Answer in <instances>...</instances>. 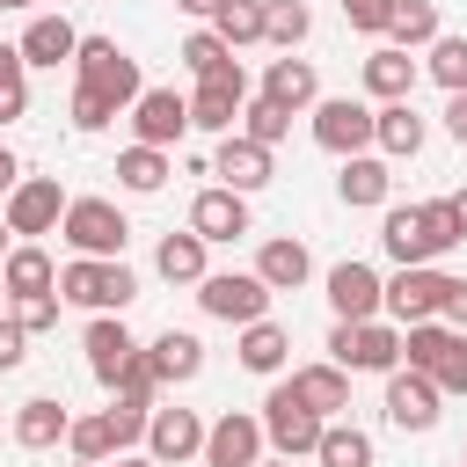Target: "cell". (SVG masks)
<instances>
[{
    "mask_svg": "<svg viewBox=\"0 0 467 467\" xmlns=\"http://www.w3.org/2000/svg\"><path fill=\"white\" fill-rule=\"evenodd\" d=\"M379 241H387L394 263H438V255H445L452 241H467V234H460V219H452V197H438V204H394L387 226H379Z\"/></svg>",
    "mask_w": 467,
    "mask_h": 467,
    "instance_id": "cell-1",
    "label": "cell"
},
{
    "mask_svg": "<svg viewBox=\"0 0 467 467\" xmlns=\"http://www.w3.org/2000/svg\"><path fill=\"white\" fill-rule=\"evenodd\" d=\"M58 299H73V306H95V314H124L131 299H139V277L117 263V255H73L66 270H58Z\"/></svg>",
    "mask_w": 467,
    "mask_h": 467,
    "instance_id": "cell-2",
    "label": "cell"
},
{
    "mask_svg": "<svg viewBox=\"0 0 467 467\" xmlns=\"http://www.w3.org/2000/svg\"><path fill=\"white\" fill-rule=\"evenodd\" d=\"M321 431H328V423H321V409H306V394H299L292 379H285V387H270V401H263V438H270L285 460H292V452H314V445H321Z\"/></svg>",
    "mask_w": 467,
    "mask_h": 467,
    "instance_id": "cell-3",
    "label": "cell"
},
{
    "mask_svg": "<svg viewBox=\"0 0 467 467\" xmlns=\"http://www.w3.org/2000/svg\"><path fill=\"white\" fill-rule=\"evenodd\" d=\"M73 66H80V80H88V88H102L117 109L146 95V88H139V58H131V51H117V36H80Z\"/></svg>",
    "mask_w": 467,
    "mask_h": 467,
    "instance_id": "cell-4",
    "label": "cell"
},
{
    "mask_svg": "<svg viewBox=\"0 0 467 467\" xmlns=\"http://www.w3.org/2000/svg\"><path fill=\"white\" fill-rule=\"evenodd\" d=\"M58 226H66V241L80 255H124V241H131V226H124V212L109 197H73Z\"/></svg>",
    "mask_w": 467,
    "mask_h": 467,
    "instance_id": "cell-5",
    "label": "cell"
},
{
    "mask_svg": "<svg viewBox=\"0 0 467 467\" xmlns=\"http://www.w3.org/2000/svg\"><path fill=\"white\" fill-rule=\"evenodd\" d=\"M197 299H204V314H219V321H263V306H270V285L255 277V270H204L197 277Z\"/></svg>",
    "mask_w": 467,
    "mask_h": 467,
    "instance_id": "cell-6",
    "label": "cell"
},
{
    "mask_svg": "<svg viewBox=\"0 0 467 467\" xmlns=\"http://www.w3.org/2000/svg\"><path fill=\"white\" fill-rule=\"evenodd\" d=\"M328 350H336L343 372H394V365H401V336H394L387 321H336Z\"/></svg>",
    "mask_w": 467,
    "mask_h": 467,
    "instance_id": "cell-7",
    "label": "cell"
},
{
    "mask_svg": "<svg viewBox=\"0 0 467 467\" xmlns=\"http://www.w3.org/2000/svg\"><path fill=\"white\" fill-rule=\"evenodd\" d=\"M372 131H379V109H365V102H350V95H328V102H314V146H328V153H365L372 146Z\"/></svg>",
    "mask_w": 467,
    "mask_h": 467,
    "instance_id": "cell-8",
    "label": "cell"
},
{
    "mask_svg": "<svg viewBox=\"0 0 467 467\" xmlns=\"http://www.w3.org/2000/svg\"><path fill=\"white\" fill-rule=\"evenodd\" d=\"M241 109H248V73H241V58H226L219 73L197 80V95H190V124H204V131H234Z\"/></svg>",
    "mask_w": 467,
    "mask_h": 467,
    "instance_id": "cell-9",
    "label": "cell"
},
{
    "mask_svg": "<svg viewBox=\"0 0 467 467\" xmlns=\"http://www.w3.org/2000/svg\"><path fill=\"white\" fill-rule=\"evenodd\" d=\"M58 219H66V190H58V175H29V182L7 190V226H15V234H51Z\"/></svg>",
    "mask_w": 467,
    "mask_h": 467,
    "instance_id": "cell-10",
    "label": "cell"
},
{
    "mask_svg": "<svg viewBox=\"0 0 467 467\" xmlns=\"http://www.w3.org/2000/svg\"><path fill=\"white\" fill-rule=\"evenodd\" d=\"M445 285H452V277H438L431 263H401V277L387 285V314H394L401 328H409V321H431V314L445 306Z\"/></svg>",
    "mask_w": 467,
    "mask_h": 467,
    "instance_id": "cell-11",
    "label": "cell"
},
{
    "mask_svg": "<svg viewBox=\"0 0 467 467\" xmlns=\"http://www.w3.org/2000/svg\"><path fill=\"white\" fill-rule=\"evenodd\" d=\"M131 131H139V146H175V139L190 131V102H182L175 88H146V95L131 102Z\"/></svg>",
    "mask_w": 467,
    "mask_h": 467,
    "instance_id": "cell-12",
    "label": "cell"
},
{
    "mask_svg": "<svg viewBox=\"0 0 467 467\" xmlns=\"http://www.w3.org/2000/svg\"><path fill=\"white\" fill-rule=\"evenodd\" d=\"M328 306H336V321H372L387 306V285L372 277V263H336L328 270Z\"/></svg>",
    "mask_w": 467,
    "mask_h": 467,
    "instance_id": "cell-13",
    "label": "cell"
},
{
    "mask_svg": "<svg viewBox=\"0 0 467 467\" xmlns=\"http://www.w3.org/2000/svg\"><path fill=\"white\" fill-rule=\"evenodd\" d=\"M387 416L401 423V431H431L438 423V379L431 372H387Z\"/></svg>",
    "mask_w": 467,
    "mask_h": 467,
    "instance_id": "cell-14",
    "label": "cell"
},
{
    "mask_svg": "<svg viewBox=\"0 0 467 467\" xmlns=\"http://www.w3.org/2000/svg\"><path fill=\"white\" fill-rule=\"evenodd\" d=\"M255 460H263V423L226 409V416L204 431V467H255Z\"/></svg>",
    "mask_w": 467,
    "mask_h": 467,
    "instance_id": "cell-15",
    "label": "cell"
},
{
    "mask_svg": "<svg viewBox=\"0 0 467 467\" xmlns=\"http://www.w3.org/2000/svg\"><path fill=\"white\" fill-rule=\"evenodd\" d=\"M190 226L204 234V241H241L248 234V197L241 190H197V204H190Z\"/></svg>",
    "mask_w": 467,
    "mask_h": 467,
    "instance_id": "cell-16",
    "label": "cell"
},
{
    "mask_svg": "<svg viewBox=\"0 0 467 467\" xmlns=\"http://www.w3.org/2000/svg\"><path fill=\"white\" fill-rule=\"evenodd\" d=\"M131 358H139L131 328H124V321H109V314H95V321H88V372H95L102 387H117Z\"/></svg>",
    "mask_w": 467,
    "mask_h": 467,
    "instance_id": "cell-17",
    "label": "cell"
},
{
    "mask_svg": "<svg viewBox=\"0 0 467 467\" xmlns=\"http://www.w3.org/2000/svg\"><path fill=\"white\" fill-rule=\"evenodd\" d=\"M146 445H153V460H161V467H182V460H197V452H204V423H197L190 409H161V416L146 423Z\"/></svg>",
    "mask_w": 467,
    "mask_h": 467,
    "instance_id": "cell-18",
    "label": "cell"
},
{
    "mask_svg": "<svg viewBox=\"0 0 467 467\" xmlns=\"http://www.w3.org/2000/svg\"><path fill=\"white\" fill-rule=\"evenodd\" d=\"M212 175H219L226 190H241V197H248V190H263V182H270V146H255L248 131H234V139L219 146Z\"/></svg>",
    "mask_w": 467,
    "mask_h": 467,
    "instance_id": "cell-19",
    "label": "cell"
},
{
    "mask_svg": "<svg viewBox=\"0 0 467 467\" xmlns=\"http://www.w3.org/2000/svg\"><path fill=\"white\" fill-rule=\"evenodd\" d=\"M365 95H379V102H409V95H416V58H409L401 44L372 51V58H365Z\"/></svg>",
    "mask_w": 467,
    "mask_h": 467,
    "instance_id": "cell-20",
    "label": "cell"
},
{
    "mask_svg": "<svg viewBox=\"0 0 467 467\" xmlns=\"http://www.w3.org/2000/svg\"><path fill=\"white\" fill-rule=\"evenodd\" d=\"M80 51V29L66 22V15H36L29 29H22V58L29 66H58V58H73Z\"/></svg>",
    "mask_w": 467,
    "mask_h": 467,
    "instance_id": "cell-21",
    "label": "cell"
},
{
    "mask_svg": "<svg viewBox=\"0 0 467 467\" xmlns=\"http://www.w3.org/2000/svg\"><path fill=\"white\" fill-rule=\"evenodd\" d=\"M263 95L270 102H285V109H306V102H321V80H314V66L306 58H270V73H263Z\"/></svg>",
    "mask_w": 467,
    "mask_h": 467,
    "instance_id": "cell-22",
    "label": "cell"
},
{
    "mask_svg": "<svg viewBox=\"0 0 467 467\" xmlns=\"http://www.w3.org/2000/svg\"><path fill=\"white\" fill-rule=\"evenodd\" d=\"M73 431V416L51 401V394H36V401H22L15 409V445H29V452H44V445H58Z\"/></svg>",
    "mask_w": 467,
    "mask_h": 467,
    "instance_id": "cell-23",
    "label": "cell"
},
{
    "mask_svg": "<svg viewBox=\"0 0 467 467\" xmlns=\"http://www.w3.org/2000/svg\"><path fill=\"white\" fill-rule=\"evenodd\" d=\"M146 358H153V372H161V379H197V372H204V343H197L190 328L153 336V350H146Z\"/></svg>",
    "mask_w": 467,
    "mask_h": 467,
    "instance_id": "cell-24",
    "label": "cell"
},
{
    "mask_svg": "<svg viewBox=\"0 0 467 467\" xmlns=\"http://www.w3.org/2000/svg\"><path fill=\"white\" fill-rule=\"evenodd\" d=\"M306 270H314V263H306V248H299V241H263L255 277H263L270 292H299V285H306Z\"/></svg>",
    "mask_w": 467,
    "mask_h": 467,
    "instance_id": "cell-25",
    "label": "cell"
},
{
    "mask_svg": "<svg viewBox=\"0 0 467 467\" xmlns=\"http://www.w3.org/2000/svg\"><path fill=\"white\" fill-rule=\"evenodd\" d=\"M117 182L139 190V197H153V190L168 182V146H124V153H117Z\"/></svg>",
    "mask_w": 467,
    "mask_h": 467,
    "instance_id": "cell-26",
    "label": "cell"
},
{
    "mask_svg": "<svg viewBox=\"0 0 467 467\" xmlns=\"http://www.w3.org/2000/svg\"><path fill=\"white\" fill-rule=\"evenodd\" d=\"M153 263H161L168 285H197V277H204V234H197V226H190V234H168Z\"/></svg>",
    "mask_w": 467,
    "mask_h": 467,
    "instance_id": "cell-27",
    "label": "cell"
},
{
    "mask_svg": "<svg viewBox=\"0 0 467 467\" xmlns=\"http://www.w3.org/2000/svg\"><path fill=\"white\" fill-rule=\"evenodd\" d=\"M292 387H299L306 409H321V416L350 409V379H343V365H306V372H292Z\"/></svg>",
    "mask_w": 467,
    "mask_h": 467,
    "instance_id": "cell-28",
    "label": "cell"
},
{
    "mask_svg": "<svg viewBox=\"0 0 467 467\" xmlns=\"http://www.w3.org/2000/svg\"><path fill=\"white\" fill-rule=\"evenodd\" d=\"M336 190H343V204H379V197H387V161L350 153V161H343V175H336Z\"/></svg>",
    "mask_w": 467,
    "mask_h": 467,
    "instance_id": "cell-29",
    "label": "cell"
},
{
    "mask_svg": "<svg viewBox=\"0 0 467 467\" xmlns=\"http://www.w3.org/2000/svg\"><path fill=\"white\" fill-rule=\"evenodd\" d=\"M0 277H7V292H15V299H22V292H51V285H58V270H51V255H44V248H7Z\"/></svg>",
    "mask_w": 467,
    "mask_h": 467,
    "instance_id": "cell-30",
    "label": "cell"
},
{
    "mask_svg": "<svg viewBox=\"0 0 467 467\" xmlns=\"http://www.w3.org/2000/svg\"><path fill=\"white\" fill-rule=\"evenodd\" d=\"M285 350H292V336H285L277 321H248V328H241V365H248V372H277Z\"/></svg>",
    "mask_w": 467,
    "mask_h": 467,
    "instance_id": "cell-31",
    "label": "cell"
},
{
    "mask_svg": "<svg viewBox=\"0 0 467 467\" xmlns=\"http://www.w3.org/2000/svg\"><path fill=\"white\" fill-rule=\"evenodd\" d=\"M314 460H321V467H372V438H365L358 423H328L321 445H314Z\"/></svg>",
    "mask_w": 467,
    "mask_h": 467,
    "instance_id": "cell-32",
    "label": "cell"
},
{
    "mask_svg": "<svg viewBox=\"0 0 467 467\" xmlns=\"http://www.w3.org/2000/svg\"><path fill=\"white\" fill-rule=\"evenodd\" d=\"M460 328H445V321H409V336H401V358L416 365V372H438V358H445V343H452Z\"/></svg>",
    "mask_w": 467,
    "mask_h": 467,
    "instance_id": "cell-33",
    "label": "cell"
},
{
    "mask_svg": "<svg viewBox=\"0 0 467 467\" xmlns=\"http://www.w3.org/2000/svg\"><path fill=\"white\" fill-rule=\"evenodd\" d=\"M263 7H270V0H219V7H212V29H219L226 44H255V36H263Z\"/></svg>",
    "mask_w": 467,
    "mask_h": 467,
    "instance_id": "cell-34",
    "label": "cell"
},
{
    "mask_svg": "<svg viewBox=\"0 0 467 467\" xmlns=\"http://www.w3.org/2000/svg\"><path fill=\"white\" fill-rule=\"evenodd\" d=\"M387 36L409 51V44H438V7L431 0H401L394 7V22H387Z\"/></svg>",
    "mask_w": 467,
    "mask_h": 467,
    "instance_id": "cell-35",
    "label": "cell"
},
{
    "mask_svg": "<svg viewBox=\"0 0 467 467\" xmlns=\"http://www.w3.org/2000/svg\"><path fill=\"white\" fill-rule=\"evenodd\" d=\"M372 139H379L387 153H416V146H423V117H416L409 102H387V109H379V131H372Z\"/></svg>",
    "mask_w": 467,
    "mask_h": 467,
    "instance_id": "cell-36",
    "label": "cell"
},
{
    "mask_svg": "<svg viewBox=\"0 0 467 467\" xmlns=\"http://www.w3.org/2000/svg\"><path fill=\"white\" fill-rule=\"evenodd\" d=\"M241 131H248L255 146H277V139L292 131V109H285V102H270V95H255V102L241 109Z\"/></svg>",
    "mask_w": 467,
    "mask_h": 467,
    "instance_id": "cell-37",
    "label": "cell"
},
{
    "mask_svg": "<svg viewBox=\"0 0 467 467\" xmlns=\"http://www.w3.org/2000/svg\"><path fill=\"white\" fill-rule=\"evenodd\" d=\"M306 29H314V15H306L299 0H270V7H263V36H270V44H285V51H292Z\"/></svg>",
    "mask_w": 467,
    "mask_h": 467,
    "instance_id": "cell-38",
    "label": "cell"
},
{
    "mask_svg": "<svg viewBox=\"0 0 467 467\" xmlns=\"http://www.w3.org/2000/svg\"><path fill=\"white\" fill-rule=\"evenodd\" d=\"M66 445H73V460H109V452H117V431H109V409H102V416H80V423L66 431Z\"/></svg>",
    "mask_w": 467,
    "mask_h": 467,
    "instance_id": "cell-39",
    "label": "cell"
},
{
    "mask_svg": "<svg viewBox=\"0 0 467 467\" xmlns=\"http://www.w3.org/2000/svg\"><path fill=\"white\" fill-rule=\"evenodd\" d=\"M431 80H438L445 95L467 88V36H438V44H431Z\"/></svg>",
    "mask_w": 467,
    "mask_h": 467,
    "instance_id": "cell-40",
    "label": "cell"
},
{
    "mask_svg": "<svg viewBox=\"0 0 467 467\" xmlns=\"http://www.w3.org/2000/svg\"><path fill=\"white\" fill-rule=\"evenodd\" d=\"M226 58H234V44H226V36H219V29H197V36H190V44H182V66H190V73H197V80H204V73H219V66H226Z\"/></svg>",
    "mask_w": 467,
    "mask_h": 467,
    "instance_id": "cell-41",
    "label": "cell"
},
{
    "mask_svg": "<svg viewBox=\"0 0 467 467\" xmlns=\"http://www.w3.org/2000/svg\"><path fill=\"white\" fill-rule=\"evenodd\" d=\"M109 117H117V102H109L102 88H88V80H80V88H73V124H80V131H102Z\"/></svg>",
    "mask_w": 467,
    "mask_h": 467,
    "instance_id": "cell-42",
    "label": "cell"
},
{
    "mask_svg": "<svg viewBox=\"0 0 467 467\" xmlns=\"http://www.w3.org/2000/svg\"><path fill=\"white\" fill-rule=\"evenodd\" d=\"M431 379H438V394H467V328L445 343V358H438V372H431Z\"/></svg>",
    "mask_w": 467,
    "mask_h": 467,
    "instance_id": "cell-43",
    "label": "cell"
},
{
    "mask_svg": "<svg viewBox=\"0 0 467 467\" xmlns=\"http://www.w3.org/2000/svg\"><path fill=\"white\" fill-rule=\"evenodd\" d=\"M394 7H401V0H343V15H350V29H365V36H387V22H394Z\"/></svg>",
    "mask_w": 467,
    "mask_h": 467,
    "instance_id": "cell-44",
    "label": "cell"
},
{
    "mask_svg": "<svg viewBox=\"0 0 467 467\" xmlns=\"http://www.w3.org/2000/svg\"><path fill=\"white\" fill-rule=\"evenodd\" d=\"M153 387H161V372H153V358L139 350V358L124 365V379H117V394H124V401H153Z\"/></svg>",
    "mask_w": 467,
    "mask_h": 467,
    "instance_id": "cell-45",
    "label": "cell"
},
{
    "mask_svg": "<svg viewBox=\"0 0 467 467\" xmlns=\"http://www.w3.org/2000/svg\"><path fill=\"white\" fill-rule=\"evenodd\" d=\"M146 423H153V416H146V401H124V394H117V409H109V431H117V452H124L131 438H146Z\"/></svg>",
    "mask_w": 467,
    "mask_h": 467,
    "instance_id": "cell-46",
    "label": "cell"
},
{
    "mask_svg": "<svg viewBox=\"0 0 467 467\" xmlns=\"http://www.w3.org/2000/svg\"><path fill=\"white\" fill-rule=\"evenodd\" d=\"M15 321H22V328H51V321H58V299H51V292H22V299H15Z\"/></svg>",
    "mask_w": 467,
    "mask_h": 467,
    "instance_id": "cell-47",
    "label": "cell"
},
{
    "mask_svg": "<svg viewBox=\"0 0 467 467\" xmlns=\"http://www.w3.org/2000/svg\"><path fill=\"white\" fill-rule=\"evenodd\" d=\"M22 336H29V328L7 314V321H0V372H15V365H22Z\"/></svg>",
    "mask_w": 467,
    "mask_h": 467,
    "instance_id": "cell-48",
    "label": "cell"
},
{
    "mask_svg": "<svg viewBox=\"0 0 467 467\" xmlns=\"http://www.w3.org/2000/svg\"><path fill=\"white\" fill-rule=\"evenodd\" d=\"M22 109H29V88L22 80H0V124H15Z\"/></svg>",
    "mask_w": 467,
    "mask_h": 467,
    "instance_id": "cell-49",
    "label": "cell"
},
{
    "mask_svg": "<svg viewBox=\"0 0 467 467\" xmlns=\"http://www.w3.org/2000/svg\"><path fill=\"white\" fill-rule=\"evenodd\" d=\"M438 314H445L452 328H467V277H452V285H445V306H438Z\"/></svg>",
    "mask_w": 467,
    "mask_h": 467,
    "instance_id": "cell-50",
    "label": "cell"
},
{
    "mask_svg": "<svg viewBox=\"0 0 467 467\" xmlns=\"http://www.w3.org/2000/svg\"><path fill=\"white\" fill-rule=\"evenodd\" d=\"M445 131H452V139H460V146H467V88H460V95H452V102H445Z\"/></svg>",
    "mask_w": 467,
    "mask_h": 467,
    "instance_id": "cell-51",
    "label": "cell"
},
{
    "mask_svg": "<svg viewBox=\"0 0 467 467\" xmlns=\"http://www.w3.org/2000/svg\"><path fill=\"white\" fill-rule=\"evenodd\" d=\"M22 66H29L22 44H0V80H22Z\"/></svg>",
    "mask_w": 467,
    "mask_h": 467,
    "instance_id": "cell-52",
    "label": "cell"
},
{
    "mask_svg": "<svg viewBox=\"0 0 467 467\" xmlns=\"http://www.w3.org/2000/svg\"><path fill=\"white\" fill-rule=\"evenodd\" d=\"M15 175H22V168H15V153L0 146V190H15Z\"/></svg>",
    "mask_w": 467,
    "mask_h": 467,
    "instance_id": "cell-53",
    "label": "cell"
},
{
    "mask_svg": "<svg viewBox=\"0 0 467 467\" xmlns=\"http://www.w3.org/2000/svg\"><path fill=\"white\" fill-rule=\"evenodd\" d=\"M452 219H460V234H467V190H460V197H452Z\"/></svg>",
    "mask_w": 467,
    "mask_h": 467,
    "instance_id": "cell-54",
    "label": "cell"
},
{
    "mask_svg": "<svg viewBox=\"0 0 467 467\" xmlns=\"http://www.w3.org/2000/svg\"><path fill=\"white\" fill-rule=\"evenodd\" d=\"M175 7H190V15H212V7H219V0H175Z\"/></svg>",
    "mask_w": 467,
    "mask_h": 467,
    "instance_id": "cell-55",
    "label": "cell"
},
{
    "mask_svg": "<svg viewBox=\"0 0 467 467\" xmlns=\"http://www.w3.org/2000/svg\"><path fill=\"white\" fill-rule=\"evenodd\" d=\"M7 234H15V226H7V212H0V255H7Z\"/></svg>",
    "mask_w": 467,
    "mask_h": 467,
    "instance_id": "cell-56",
    "label": "cell"
},
{
    "mask_svg": "<svg viewBox=\"0 0 467 467\" xmlns=\"http://www.w3.org/2000/svg\"><path fill=\"white\" fill-rule=\"evenodd\" d=\"M117 467H161V460H117Z\"/></svg>",
    "mask_w": 467,
    "mask_h": 467,
    "instance_id": "cell-57",
    "label": "cell"
},
{
    "mask_svg": "<svg viewBox=\"0 0 467 467\" xmlns=\"http://www.w3.org/2000/svg\"><path fill=\"white\" fill-rule=\"evenodd\" d=\"M73 467H102V460H73Z\"/></svg>",
    "mask_w": 467,
    "mask_h": 467,
    "instance_id": "cell-58",
    "label": "cell"
},
{
    "mask_svg": "<svg viewBox=\"0 0 467 467\" xmlns=\"http://www.w3.org/2000/svg\"><path fill=\"white\" fill-rule=\"evenodd\" d=\"M255 467H263V460H255ZM277 467H292V460H277Z\"/></svg>",
    "mask_w": 467,
    "mask_h": 467,
    "instance_id": "cell-59",
    "label": "cell"
},
{
    "mask_svg": "<svg viewBox=\"0 0 467 467\" xmlns=\"http://www.w3.org/2000/svg\"><path fill=\"white\" fill-rule=\"evenodd\" d=\"M7 7H29V0H7Z\"/></svg>",
    "mask_w": 467,
    "mask_h": 467,
    "instance_id": "cell-60",
    "label": "cell"
},
{
    "mask_svg": "<svg viewBox=\"0 0 467 467\" xmlns=\"http://www.w3.org/2000/svg\"><path fill=\"white\" fill-rule=\"evenodd\" d=\"M0 292H7V277H0Z\"/></svg>",
    "mask_w": 467,
    "mask_h": 467,
    "instance_id": "cell-61",
    "label": "cell"
},
{
    "mask_svg": "<svg viewBox=\"0 0 467 467\" xmlns=\"http://www.w3.org/2000/svg\"><path fill=\"white\" fill-rule=\"evenodd\" d=\"M0 7H7V0H0Z\"/></svg>",
    "mask_w": 467,
    "mask_h": 467,
    "instance_id": "cell-62",
    "label": "cell"
}]
</instances>
